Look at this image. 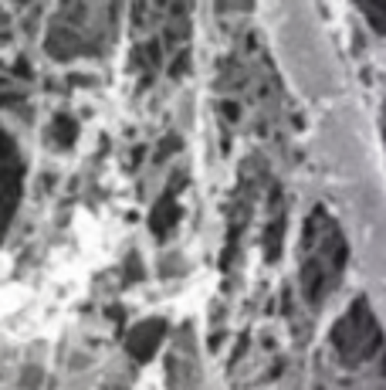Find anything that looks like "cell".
Here are the masks:
<instances>
[{"mask_svg":"<svg viewBox=\"0 0 386 390\" xmlns=\"http://www.w3.org/2000/svg\"><path fill=\"white\" fill-rule=\"evenodd\" d=\"M380 329H376V322H373V315H369V306L359 299L352 309L336 322V329H332V347L339 353V360L343 363H363V360H369L373 353L380 350Z\"/></svg>","mask_w":386,"mask_h":390,"instance_id":"1","label":"cell"},{"mask_svg":"<svg viewBox=\"0 0 386 390\" xmlns=\"http://www.w3.org/2000/svg\"><path fill=\"white\" fill-rule=\"evenodd\" d=\"M366 14L373 17V24L380 28V31H386V3L380 7V3H366Z\"/></svg>","mask_w":386,"mask_h":390,"instance_id":"2","label":"cell"}]
</instances>
